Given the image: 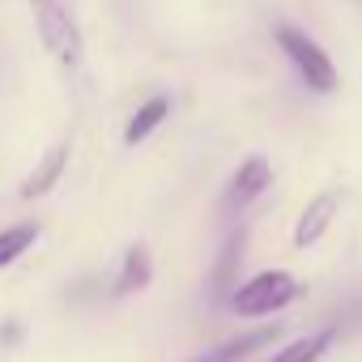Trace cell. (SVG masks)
Instances as JSON below:
<instances>
[{
	"label": "cell",
	"mask_w": 362,
	"mask_h": 362,
	"mask_svg": "<svg viewBox=\"0 0 362 362\" xmlns=\"http://www.w3.org/2000/svg\"><path fill=\"white\" fill-rule=\"evenodd\" d=\"M273 39H277V47L286 52V60L298 69V77H303L307 90H315V94H332V90L341 86L337 64L328 60V52H324L307 30H298V26H290V22H277V26H273Z\"/></svg>",
	"instance_id": "obj_1"
},
{
	"label": "cell",
	"mask_w": 362,
	"mask_h": 362,
	"mask_svg": "<svg viewBox=\"0 0 362 362\" xmlns=\"http://www.w3.org/2000/svg\"><path fill=\"white\" fill-rule=\"evenodd\" d=\"M30 13H35V30H39L43 47L64 69L81 64V30H77V22L69 18V9L60 0H30Z\"/></svg>",
	"instance_id": "obj_2"
},
{
	"label": "cell",
	"mask_w": 362,
	"mask_h": 362,
	"mask_svg": "<svg viewBox=\"0 0 362 362\" xmlns=\"http://www.w3.org/2000/svg\"><path fill=\"white\" fill-rule=\"evenodd\" d=\"M294 294H298V281H294L286 269H269V273H256L252 281H243V286L230 294V311H235V315H273V311H281Z\"/></svg>",
	"instance_id": "obj_3"
},
{
	"label": "cell",
	"mask_w": 362,
	"mask_h": 362,
	"mask_svg": "<svg viewBox=\"0 0 362 362\" xmlns=\"http://www.w3.org/2000/svg\"><path fill=\"white\" fill-rule=\"evenodd\" d=\"M269 184H273V166H269V158L252 153V158H243V162H239V170H235V179H230V188H226V205H230V209H243V205H252Z\"/></svg>",
	"instance_id": "obj_4"
},
{
	"label": "cell",
	"mask_w": 362,
	"mask_h": 362,
	"mask_svg": "<svg viewBox=\"0 0 362 362\" xmlns=\"http://www.w3.org/2000/svg\"><path fill=\"white\" fill-rule=\"evenodd\" d=\"M337 209H341V192H337V188L320 192V197L303 209V218L294 222V247H311V243H320V239H324V230L332 226Z\"/></svg>",
	"instance_id": "obj_5"
},
{
	"label": "cell",
	"mask_w": 362,
	"mask_h": 362,
	"mask_svg": "<svg viewBox=\"0 0 362 362\" xmlns=\"http://www.w3.org/2000/svg\"><path fill=\"white\" fill-rule=\"evenodd\" d=\"M64 166H69V145H56V149H47L43 158H39V166L22 179V201H39V197H47L56 184H60V175H64Z\"/></svg>",
	"instance_id": "obj_6"
},
{
	"label": "cell",
	"mask_w": 362,
	"mask_h": 362,
	"mask_svg": "<svg viewBox=\"0 0 362 362\" xmlns=\"http://www.w3.org/2000/svg\"><path fill=\"white\" fill-rule=\"evenodd\" d=\"M281 337V324H264V328H256V332H243V337H230L226 345H218V349H209L205 358H197V362H239V358H247V354H256L260 345H269V341H277Z\"/></svg>",
	"instance_id": "obj_7"
},
{
	"label": "cell",
	"mask_w": 362,
	"mask_h": 362,
	"mask_svg": "<svg viewBox=\"0 0 362 362\" xmlns=\"http://www.w3.org/2000/svg\"><path fill=\"white\" fill-rule=\"evenodd\" d=\"M149 277H153V260H149V247H128V256H124V269H119V277H115V298H128V294H136V290H145L149 286Z\"/></svg>",
	"instance_id": "obj_8"
},
{
	"label": "cell",
	"mask_w": 362,
	"mask_h": 362,
	"mask_svg": "<svg viewBox=\"0 0 362 362\" xmlns=\"http://www.w3.org/2000/svg\"><path fill=\"white\" fill-rule=\"evenodd\" d=\"M166 115H170V103H166L162 94H153V98H149V103H141V107H136V115L128 119L124 141H128V145H141V141H145V136H149Z\"/></svg>",
	"instance_id": "obj_9"
},
{
	"label": "cell",
	"mask_w": 362,
	"mask_h": 362,
	"mask_svg": "<svg viewBox=\"0 0 362 362\" xmlns=\"http://www.w3.org/2000/svg\"><path fill=\"white\" fill-rule=\"evenodd\" d=\"M332 328H324V332H311V337H303V341H290L286 349H277L269 362H320L324 358V349L332 345Z\"/></svg>",
	"instance_id": "obj_10"
},
{
	"label": "cell",
	"mask_w": 362,
	"mask_h": 362,
	"mask_svg": "<svg viewBox=\"0 0 362 362\" xmlns=\"http://www.w3.org/2000/svg\"><path fill=\"white\" fill-rule=\"evenodd\" d=\"M35 239H39V226H35V222H22V226L0 230V269H9Z\"/></svg>",
	"instance_id": "obj_11"
},
{
	"label": "cell",
	"mask_w": 362,
	"mask_h": 362,
	"mask_svg": "<svg viewBox=\"0 0 362 362\" xmlns=\"http://www.w3.org/2000/svg\"><path fill=\"white\" fill-rule=\"evenodd\" d=\"M239 260H243V235H235V239L226 243V252H222V260H218V273H214V294H226V286H230Z\"/></svg>",
	"instance_id": "obj_12"
}]
</instances>
